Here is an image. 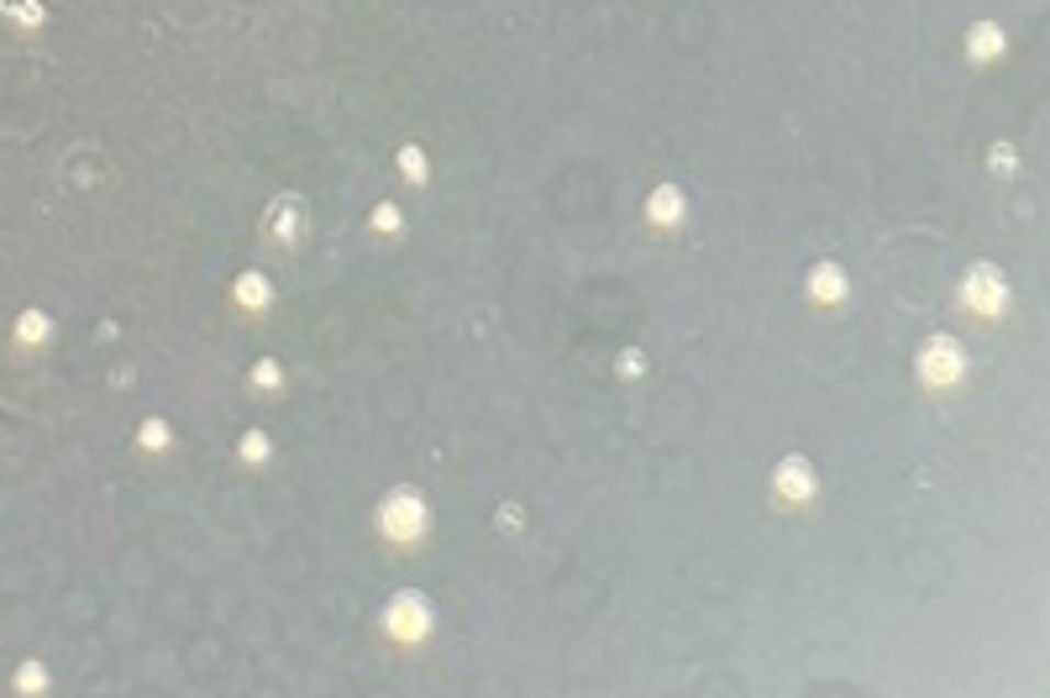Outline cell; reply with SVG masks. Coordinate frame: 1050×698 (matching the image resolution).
Segmentation results:
<instances>
[{
	"label": "cell",
	"instance_id": "1",
	"mask_svg": "<svg viewBox=\"0 0 1050 698\" xmlns=\"http://www.w3.org/2000/svg\"><path fill=\"white\" fill-rule=\"evenodd\" d=\"M373 630H379L383 646L394 651H426L431 641H436V604H431V594H421V588H400V594H389L383 599V609L373 615Z\"/></svg>",
	"mask_w": 1050,
	"mask_h": 698
},
{
	"label": "cell",
	"instance_id": "2",
	"mask_svg": "<svg viewBox=\"0 0 1050 698\" xmlns=\"http://www.w3.org/2000/svg\"><path fill=\"white\" fill-rule=\"evenodd\" d=\"M373 530H379V541L389 547V552H421L431 541V505L421 488H410V483H400V488H389L379 499V515H373Z\"/></svg>",
	"mask_w": 1050,
	"mask_h": 698
},
{
	"label": "cell",
	"instance_id": "3",
	"mask_svg": "<svg viewBox=\"0 0 1050 698\" xmlns=\"http://www.w3.org/2000/svg\"><path fill=\"white\" fill-rule=\"evenodd\" d=\"M914 373H919V384L930 389V394L956 389L961 379H967V352H961V341H956V337H930L919 352H914Z\"/></svg>",
	"mask_w": 1050,
	"mask_h": 698
},
{
	"label": "cell",
	"instance_id": "4",
	"mask_svg": "<svg viewBox=\"0 0 1050 698\" xmlns=\"http://www.w3.org/2000/svg\"><path fill=\"white\" fill-rule=\"evenodd\" d=\"M961 311L982 315V320H1003L1008 315V279H1003L993 263H978L967 268V279H961V300H956Z\"/></svg>",
	"mask_w": 1050,
	"mask_h": 698
},
{
	"label": "cell",
	"instance_id": "5",
	"mask_svg": "<svg viewBox=\"0 0 1050 698\" xmlns=\"http://www.w3.org/2000/svg\"><path fill=\"white\" fill-rule=\"evenodd\" d=\"M772 499L783 509H809L819 499V479H814L809 458H783L778 473H772Z\"/></svg>",
	"mask_w": 1050,
	"mask_h": 698
},
{
	"label": "cell",
	"instance_id": "6",
	"mask_svg": "<svg viewBox=\"0 0 1050 698\" xmlns=\"http://www.w3.org/2000/svg\"><path fill=\"white\" fill-rule=\"evenodd\" d=\"M846 294H851V279H846V268L840 263H814L809 268V300L819 305V311H840L846 305Z\"/></svg>",
	"mask_w": 1050,
	"mask_h": 698
},
{
	"label": "cell",
	"instance_id": "7",
	"mask_svg": "<svg viewBox=\"0 0 1050 698\" xmlns=\"http://www.w3.org/2000/svg\"><path fill=\"white\" fill-rule=\"evenodd\" d=\"M646 221H651L657 232H678V226L689 221V194L678 190V184H657L651 200H646Z\"/></svg>",
	"mask_w": 1050,
	"mask_h": 698
},
{
	"label": "cell",
	"instance_id": "8",
	"mask_svg": "<svg viewBox=\"0 0 1050 698\" xmlns=\"http://www.w3.org/2000/svg\"><path fill=\"white\" fill-rule=\"evenodd\" d=\"M305 221H311L305 216V200H300V194H279L273 211H268V237L294 247V241L305 237Z\"/></svg>",
	"mask_w": 1050,
	"mask_h": 698
},
{
	"label": "cell",
	"instance_id": "9",
	"mask_svg": "<svg viewBox=\"0 0 1050 698\" xmlns=\"http://www.w3.org/2000/svg\"><path fill=\"white\" fill-rule=\"evenodd\" d=\"M53 341V315L48 311H22L16 326H11V347L16 352H43Z\"/></svg>",
	"mask_w": 1050,
	"mask_h": 698
},
{
	"label": "cell",
	"instance_id": "10",
	"mask_svg": "<svg viewBox=\"0 0 1050 698\" xmlns=\"http://www.w3.org/2000/svg\"><path fill=\"white\" fill-rule=\"evenodd\" d=\"M232 300H237V311H247V315H268V305H273V284H268V273H258V268L237 273Z\"/></svg>",
	"mask_w": 1050,
	"mask_h": 698
},
{
	"label": "cell",
	"instance_id": "11",
	"mask_svg": "<svg viewBox=\"0 0 1050 698\" xmlns=\"http://www.w3.org/2000/svg\"><path fill=\"white\" fill-rule=\"evenodd\" d=\"M11 694H16V698H43V694H53L48 662H43V656H22V662H16V673H11Z\"/></svg>",
	"mask_w": 1050,
	"mask_h": 698
},
{
	"label": "cell",
	"instance_id": "12",
	"mask_svg": "<svg viewBox=\"0 0 1050 698\" xmlns=\"http://www.w3.org/2000/svg\"><path fill=\"white\" fill-rule=\"evenodd\" d=\"M1003 53H1008V32H1003L998 22H978L967 32V58H972V64H993Z\"/></svg>",
	"mask_w": 1050,
	"mask_h": 698
},
{
	"label": "cell",
	"instance_id": "13",
	"mask_svg": "<svg viewBox=\"0 0 1050 698\" xmlns=\"http://www.w3.org/2000/svg\"><path fill=\"white\" fill-rule=\"evenodd\" d=\"M137 452H147V458H168V452H174V431H168V420L147 415L143 426H137Z\"/></svg>",
	"mask_w": 1050,
	"mask_h": 698
},
{
	"label": "cell",
	"instance_id": "14",
	"mask_svg": "<svg viewBox=\"0 0 1050 698\" xmlns=\"http://www.w3.org/2000/svg\"><path fill=\"white\" fill-rule=\"evenodd\" d=\"M237 458L247 462V468H268V458H273V441H268V431H242Z\"/></svg>",
	"mask_w": 1050,
	"mask_h": 698
},
{
	"label": "cell",
	"instance_id": "15",
	"mask_svg": "<svg viewBox=\"0 0 1050 698\" xmlns=\"http://www.w3.org/2000/svg\"><path fill=\"white\" fill-rule=\"evenodd\" d=\"M0 16L16 22V26H43L48 22V11H43L37 0H0Z\"/></svg>",
	"mask_w": 1050,
	"mask_h": 698
},
{
	"label": "cell",
	"instance_id": "16",
	"mask_svg": "<svg viewBox=\"0 0 1050 698\" xmlns=\"http://www.w3.org/2000/svg\"><path fill=\"white\" fill-rule=\"evenodd\" d=\"M247 379H253V389H262V394H279V389H284V362L262 358V362H253V373H247Z\"/></svg>",
	"mask_w": 1050,
	"mask_h": 698
},
{
	"label": "cell",
	"instance_id": "17",
	"mask_svg": "<svg viewBox=\"0 0 1050 698\" xmlns=\"http://www.w3.org/2000/svg\"><path fill=\"white\" fill-rule=\"evenodd\" d=\"M400 173H405V184H426V179H431V158L415 143L400 147Z\"/></svg>",
	"mask_w": 1050,
	"mask_h": 698
},
{
	"label": "cell",
	"instance_id": "18",
	"mask_svg": "<svg viewBox=\"0 0 1050 698\" xmlns=\"http://www.w3.org/2000/svg\"><path fill=\"white\" fill-rule=\"evenodd\" d=\"M368 226H373V237H400V205H389V200L373 205V221H368Z\"/></svg>",
	"mask_w": 1050,
	"mask_h": 698
},
{
	"label": "cell",
	"instance_id": "19",
	"mask_svg": "<svg viewBox=\"0 0 1050 698\" xmlns=\"http://www.w3.org/2000/svg\"><path fill=\"white\" fill-rule=\"evenodd\" d=\"M987 158H993V173H1014V169H1019V153H1014L1008 143H998Z\"/></svg>",
	"mask_w": 1050,
	"mask_h": 698
},
{
	"label": "cell",
	"instance_id": "20",
	"mask_svg": "<svg viewBox=\"0 0 1050 698\" xmlns=\"http://www.w3.org/2000/svg\"><path fill=\"white\" fill-rule=\"evenodd\" d=\"M646 362H641V352H621V373L630 379V373H641Z\"/></svg>",
	"mask_w": 1050,
	"mask_h": 698
}]
</instances>
